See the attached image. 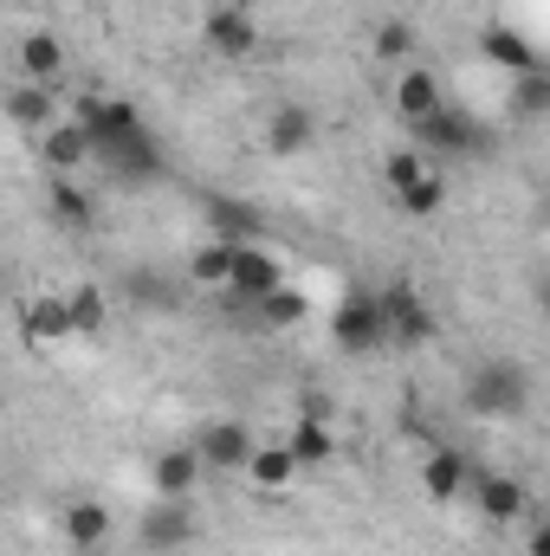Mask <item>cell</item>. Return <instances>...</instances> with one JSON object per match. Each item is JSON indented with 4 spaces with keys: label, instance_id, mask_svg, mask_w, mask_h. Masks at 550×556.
Listing matches in <instances>:
<instances>
[{
    "label": "cell",
    "instance_id": "6da1fadb",
    "mask_svg": "<svg viewBox=\"0 0 550 556\" xmlns=\"http://www.w3.org/2000/svg\"><path fill=\"white\" fill-rule=\"evenodd\" d=\"M466 402H473V415H486V420H512L532 408V376L518 363H479L473 382H466Z\"/></svg>",
    "mask_w": 550,
    "mask_h": 556
},
{
    "label": "cell",
    "instance_id": "7a4b0ae2",
    "mask_svg": "<svg viewBox=\"0 0 550 556\" xmlns=\"http://www.w3.org/2000/svg\"><path fill=\"white\" fill-rule=\"evenodd\" d=\"M330 337H337V350H350V356L383 350V343H389V337H383V304H376L370 291H350V298L337 304V317H330Z\"/></svg>",
    "mask_w": 550,
    "mask_h": 556
},
{
    "label": "cell",
    "instance_id": "3957f363",
    "mask_svg": "<svg viewBox=\"0 0 550 556\" xmlns=\"http://www.w3.org/2000/svg\"><path fill=\"white\" fill-rule=\"evenodd\" d=\"M409 130H414V142L434 149V155H479V149H486V130H473V117H466V111H447V104L427 111V117H414Z\"/></svg>",
    "mask_w": 550,
    "mask_h": 556
},
{
    "label": "cell",
    "instance_id": "277c9868",
    "mask_svg": "<svg viewBox=\"0 0 550 556\" xmlns=\"http://www.w3.org/2000/svg\"><path fill=\"white\" fill-rule=\"evenodd\" d=\"M253 427L247 420H208L201 433H195V453H201V466H214V472H240L247 459H253Z\"/></svg>",
    "mask_w": 550,
    "mask_h": 556
},
{
    "label": "cell",
    "instance_id": "5b68a950",
    "mask_svg": "<svg viewBox=\"0 0 550 556\" xmlns=\"http://www.w3.org/2000/svg\"><path fill=\"white\" fill-rule=\"evenodd\" d=\"M201 39H208V52H221V59H253V46H260V20H253L247 7H208Z\"/></svg>",
    "mask_w": 550,
    "mask_h": 556
},
{
    "label": "cell",
    "instance_id": "8992f818",
    "mask_svg": "<svg viewBox=\"0 0 550 556\" xmlns=\"http://www.w3.org/2000/svg\"><path fill=\"white\" fill-rule=\"evenodd\" d=\"M376 304H383V337L389 343H427L434 337V311L414 298V285H389Z\"/></svg>",
    "mask_w": 550,
    "mask_h": 556
},
{
    "label": "cell",
    "instance_id": "52a82bcc",
    "mask_svg": "<svg viewBox=\"0 0 550 556\" xmlns=\"http://www.w3.org/2000/svg\"><path fill=\"white\" fill-rule=\"evenodd\" d=\"M195 538V505L188 498H162L149 518H142V544L149 551H182Z\"/></svg>",
    "mask_w": 550,
    "mask_h": 556
},
{
    "label": "cell",
    "instance_id": "ba28073f",
    "mask_svg": "<svg viewBox=\"0 0 550 556\" xmlns=\"http://www.w3.org/2000/svg\"><path fill=\"white\" fill-rule=\"evenodd\" d=\"M273 285H285V273H278V260L273 253H260V247H234V273H227V291L234 298H266Z\"/></svg>",
    "mask_w": 550,
    "mask_h": 556
},
{
    "label": "cell",
    "instance_id": "9c48e42d",
    "mask_svg": "<svg viewBox=\"0 0 550 556\" xmlns=\"http://www.w3.org/2000/svg\"><path fill=\"white\" fill-rule=\"evenodd\" d=\"M39 155H46L52 175L85 168V162H91V137H85V124H46V130H39Z\"/></svg>",
    "mask_w": 550,
    "mask_h": 556
},
{
    "label": "cell",
    "instance_id": "30bf717a",
    "mask_svg": "<svg viewBox=\"0 0 550 556\" xmlns=\"http://www.w3.org/2000/svg\"><path fill=\"white\" fill-rule=\"evenodd\" d=\"M149 485H155V498H188V492L201 485V453H195V446H168V453L155 459Z\"/></svg>",
    "mask_w": 550,
    "mask_h": 556
},
{
    "label": "cell",
    "instance_id": "8fae6325",
    "mask_svg": "<svg viewBox=\"0 0 550 556\" xmlns=\"http://www.w3.org/2000/svg\"><path fill=\"white\" fill-rule=\"evenodd\" d=\"M466 485H473L479 511H486V518H499V525H512V518L525 511V498H532L512 472H479V479H466Z\"/></svg>",
    "mask_w": 550,
    "mask_h": 556
},
{
    "label": "cell",
    "instance_id": "7c38bea8",
    "mask_svg": "<svg viewBox=\"0 0 550 556\" xmlns=\"http://www.w3.org/2000/svg\"><path fill=\"white\" fill-rule=\"evenodd\" d=\"M208 227H214L221 247H247L260 233V207H247V201H208Z\"/></svg>",
    "mask_w": 550,
    "mask_h": 556
},
{
    "label": "cell",
    "instance_id": "4fadbf2b",
    "mask_svg": "<svg viewBox=\"0 0 550 556\" xmlns=\"http://www.w3.org/2000/svg\"><path fill=\"white\" fill-rule=\"evenodd\" d=\"M311 137H317V124H311L304 104H285V111H273V124H266V149L273 155H298V149H311Z\"/></svg>",
    "mask_w": 550,
    "mask_h": 556
},
{
    "label": "cell",
    "instance_id": "5bb4252c",
    "mask_svg": "<svg viewBox=\"0 0 550 556\" xmlns=\"http://www.w3.org/2000/svg\"><path fill=\"white\" fill-rule=\"evenodd\" d=\"M240 472H247L260 492H285V485L298 479V459L285 453V440H273V446H253V459H247Z\"/></svg>",
    "mask_w": 550,
    "mask_h": 556
},
{
    "label": "cell",
    "instance_id": "9a60e30c",
    "mask_svg": "<svg viewBox=\"0 0 550 556\" xmlns=\"http://www.w3.org/2000/svg\"><path fill=\"white\" fill-rule=\"evenodd\" d=\"M479 52H486L492 65H505V72H538V46H532L525 33H512V26H492V33L479 39Z\"/></svg>",
    "mask_w": 550,
    "mask_h": 556
},
{
    "label": "cell",
    "instance_id": "2e32d148",
    "mask_svg": "<svg viewBox=\"0 0 550 556\" xmlns=\"http://www.w3.org/2000/svg\"><path fill=\"white\" fill-rule=\"evenodd\" d=\"M20 72H26V85L59 78V72H65V46H59L52 33H26V39H20Z\"/></svg>",
    "mask_w": 550,
    "mask_h": 556
},
{
    "label": "cell",
    "instance_id": "e0dca14e",
    "mask_svg": "<svg viewBox=\"0 0 550 556\" xmlns=\"http://www.w3.org/2000/svg\"><path fill=\"white\" fill-rule=\"evenodd\" d=\"M20 330H26L33 343H59V337H72L65 298H26V311H20Z\"/></svg>",
    "mask_w": 550,
    "mask_h": 556
},
{
    "label": "cell",
    "instance_id": "ac0fdd59",
    "mask_svg": "<svg viewBox=\"0 0 550 556\" xmlns=\"http://www.w3.org/2000/svg\"><path fill=\"white\" fill-rule=\"evenodd\" d=\"M285 453L298 459V466H324L330 453H337V440H330V427L317 415H304V420H291V433H285Z\"/></svg>",
    "mask_w": 550,
    "mask_h": 556
},
{
    "label": "cell",
    "instance_id": "d6986e66",
    "mask_svg": "<svg viewBox=\"0 0 550 556\" xmlns=\"http://www.w3.org/2000/svg\"><path fill=\"white\" fill-rule=\"evenodd\" d=\"M389 98H396V117H409V124H414V117L440 111V78H434V72H402Z\"/></svg>",
    "mask_w": 550,
    "mask_h": 556
},
{
    "label": "cell",
    "instance_id": "ffe728a7",
    "mask_svg": "<svg viewBox=\"0 0 550 556\" xmlns=\"http://www.w3.org/2000/svg\"><path fill=\"white\" fill-rule=\"evenodd\" d=\"M52 214H59V227H91L98 220V194L78 188L72 175H52Z\"/></svg>",
    "mask_w": 550,
    "mask_h": 556
},
{
    "label": "cell",
    "instance_id": "44dd1931",
    "mask_svg": "<svg viewBox=\"0 0 550 556\" xmlns=\"http://www.w3.org/2000/svg\"><path fill=\"white\" fill-rule=\"evenodd\" d=\"M65 317H72V337H98L104 317H111V304H104L98 285H72V291H65Z\"/></svg>",
    "mask_w": 550,
    "mask_h": 556
},
{
    "label": "cell",
    "instance_id": "7402d4cb",
    "mask_svg": "<svg viewBox=\"0 0 550 556\" xmlns=\"http://www.w3.org/2000/svg\"><path fill=\"white\" fill-rule=\"evenodd\" d=\"M466 479H473V466H466L460 453H434V459H427V472H421L427 498H440V505H447V498H460V492H466Z\"/></svg>",
    "mask_w": 550,
    "mask_h": 556
},
{
    "label": "cell",
    "instance_id": "603a6c76",
    "mask_svg": "<svg viewBox=\"0 0 550 556\" xmlns=\"http://www.w3.org/2000/svg\"><path fill=\"white\" fill-rule=\"evenodd\" d=\"M7 117H13L20 130H46V124H52V91H46V85H13V91H7Z\"/></svg>",
    "mask_w": 550,
    "mask_h": 556
},
{
    "label": "cell",
    "instance_id": "cb8c5ba5",
    "mask_svg": "<svg viewBox=\"0 0 550 556\" xmlns=\"http://www.w3.org/2000/svg\"><path fill=\"white\" fill-rule=\"evenodd\" d=\"M396 201H402V214H414V220L440 214V207H447V168H427V175H421V181H409Z\"/></svg>",
    "mask_w": 550,
    "mask_h": 556
},
{
    "label": "cell",
    "instance_id": "d4e9b609",
    "mask_svg": "<svg viewBox=\"0 0 550 556\" xmlns=\"http://www.w3.org/2000/svg\"><path fill=\"white\" fill-rule=\"evenodd\" d=\"M227 273H234V247H221V240H208L188 260V285H201V291H227Z\"/></svg>",
    "mask_w": 550,
    "mask_h": 556
},
{
    "label": "cell",
    "instance_id": "484cf974",
    "mask_svg": "<svg viewBox=\"0 0 550 556\" xmlns=\"http://www.w3.org/2000/svg\"><path fill=\"white\" fill-rule=\"evenodd\" d=\"M65 538H72L78 551L104 544V538H111V511H104V505H91V498H85V505H72V511H65Z\"/></svg>",
    "mask_w": 550,
    "mask_h": 556
},
{
    "label": "cell",
    "instance_id": "4316f807",
    "mask_svg": "<svg viewBox=\"0 0 550 556\" xmlns=\"http://www.w3.org/2000/svg\"><path fill=\"white\" fill-rule=\"evenodd\" d=\"M304 317V298L291 291V285H273L266 298H260V324H273V330H291Z\"/></svg>",
    "mask_w": 550,
    "mask_h": 556
},
{
    "label": "cell",
    "instance_id": "83f0119b",
    "mask_svg": "<svg viewBox=\"0 0 550 556\" xmlns=\"http://www.w3.org/2000/svg\"><path fill=\"white\" fill-rule=\"evenodd\" d=\"M409 52H414V26L409 20H383V26H376V59H383V65H402Z\"/></svg>",
    "mask_w": 550,
    "mask_h": 556
},
{
    "label": "cell",
    "instance_id": "f1b7e54d",
    "mask_svg": "<svg viewBox=\"0 0 550 556\" xmlns=\"http://www.w3.org/2000/svg\"><path fill=\"white\" fill-rule=\"evenodd\" d=\"M518 111L525 117H545L550 111V72H518Z\"/></svg>",
    "mask_w": 550,
    "mask_h": 556
},
{
    "label": "cell",
    "instance_id": "f546056e",
    "mask_svg": "<svg viewBox=\"0 0 550 556\" xmlns=\"http://www.w3.org/2000/svg\"><path fill=\"white\" fill-rule=\"evenodd\" d=\"M427 168H434V162H427L421 149H402V155H389V168H383V175H389V188L402 194V188H409V181H421Z\"/></svg>",
    "mask_w": 550,
    "mask_h": 556
}]
</instances>
